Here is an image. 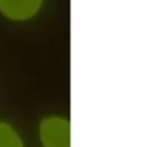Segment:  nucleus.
<instances>
[{"mask_svg":"<svg viewBox=\"0 0 145 147\" xmlns=\"http://www.w3.org/2000/svg\"><path fill=\"white\" fill-rule=\"evenodd\" d=\"M39 132L43 147H70V122L65 119H43Z\"/></svg>","mask_w":145,"mask_h":147,"instance_id":"obj_1","label":"nucleus"},{"mask_svg":"<svg viewBox=\"0 0 145 147\" xmlns=\"http://www.w3.org/2000/svg\"><path fill=\"white\" fill-rule=\"evenodd\" d=\"M0 147H23L21 137L5 122H0Z\"/></svg>","mask_w":145,"mask_h":147,"instance_id":"obj_3","label":"nucleus"},{"mask_svg":"<svg viewBox=\"0 0 145 147\" xmlns=\"http://www.w3.org/2000/svg\"><path fill=\"white\" fill-rule=\"evenodd\" d=\"M43 0H0V13L12 21H26L35 16Z\"/></svg>","mask_w":145,"mask_h":147,"instance_id":"obj_2","label":"nucleus"}]
</instances>
